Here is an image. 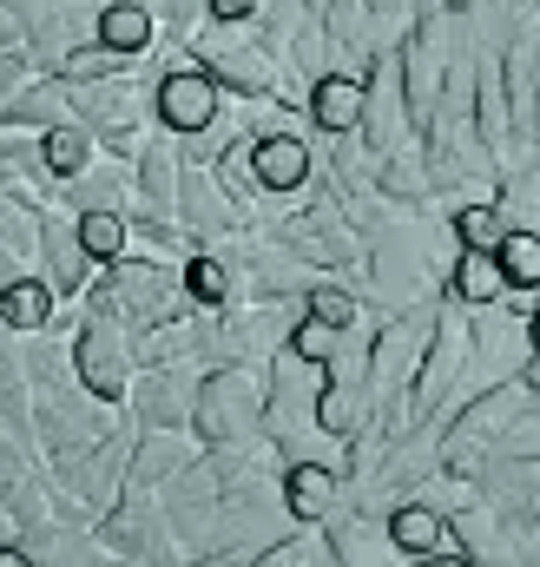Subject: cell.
I'll use <instances>...</instances> for the list:
<instances>
[{
  "label": "cell",
  "mask_w": 540,
  "mask_h": 567,
  "mask_svg": "<svg viewBox=\"0 0 540 567\" xmlns=\"http://www.w3.org/2000/svg\"><path fill=\"white\" fill-rule=\"evenodd\" d=\"M178 225L191 231L198 251H211V245H225V238L245 231V212L231 205V192L218 185V172H211L205 158H185V178H178Z\"/></svg>",
  "instance_id": "cell-13"
},
{
  "label": "cell",
  "mask_w": 540,
  "mask_h": 567,
  "mask_svg": "<svg viewBox=\"0 0 540 567\" xmlns=\"http://www.w3.org/2000/svg\"><path fill=\"white\" fill-rule=\"evenodd\" d=\"M0 508L13 515L20 535L53 522V468H46V455L27 435H13L7 423H0Z\"/></svg>",
  "instance_id": "cell-11"
},
{
  "label": "cell",
  "mask_w": 540,
  "mask_h": 567,
  "mask_svg": "<svg viewBox=\"0 0 540 567\" xmlns=\"http://www.w3.org/2000/svg\"><path fill=\"white\" fill-rule=\"evenodd\" d=\"M53 323H60V297H53L46 278L20 271V278L0 290V330H7V337H40V330H53Z\"/></svg>",
  "instance_id": "cell-25"
},
{
  "label": "cell",
  "mask_w": 540,
  "mask_h": 567,
  "mask_svg": "<svg viewBox=\"0 0 540 567\" xmlns=\"http://www.w3.org/2000/svg\"><path fill=\"white\" fill-rule=\"evenodd\" d=\"M20 548L33 555V567H106V548L86 522H46V528L20 535Z\"/></svg>",
  "instance_id": "cell-24"
},
{
  "label": "cell",
  "mask_w": 540,
  "mask_h": 567,
  "mask_svg": "<svg viewBox=\"0 0 540 567\" xmlns=\"http://www.w3.org/2000/svg\"><path fill=\"white\" fill-rule=\"evenodd\" d=\"M66 120H73V86L53 80V73H33V80L0 106V126H7V133H53V126H66Z\"/></svg>",
  "instance_id": "cell-21"
},
{
  "label": "cell",
  "mask_w": 540,
  "mask_h": 567,
  "mask_svg": "<svg viewBox=\"0 0 540 567\" xmlns=\"http://www.w3.org/2000/svg\"><path fill=\"white\" fill-rule=\"evenodd\" d=\"M528 140L540 145V80H534V113H528Z\"/></svg>",
  "instance_id": "cell-40"
},
{
  "label": "cell",
  "mask_w": 540,
  "mask_h": 567,
  "mask_svg": "<svg viewBox=\"0 0 540 567\" xmlns=\"http://www.w3.org/2000/svg\"><path fill=\"white\" fill-rule=\"evenodd\" d=\"M218 113H225V86L185 47H172L158 80H152V126L172 133V140H211Z\"/></svg>",
  "instance_id": "cell-8"
},
{
  "label": "cell",
  "mask_w": 540,
  "mask_h": 567,
  "mask_svg": "<svg viewBox=\"0 0 540 567\" xmlns=\"http://www.w3.org/2000/svg\"><path fill=\"white\" fill-rule=\"evenodd\" d=\"M20 271H27V265H20V258H13V251H0V290H7V284L20 278Z\"/></svg>",
  "instance_id": "cell-39"
},
{
  "label": "cell",
  "mask_w": 540,
  "mask_h": 567,
  "mask_svg": "<svg viewBox=\"0 0 540 567\" xmlns=\"http://www.w3.org/2000/svg\"><path fill=\"white\" fill-rule=\"evenodd\" d=\"M106 303H113V317L126 323V330H158V323H178V317H191V297H185V278H178V265H165V258H120V265H106Z\"/></svg>",
  "instance_id": "cell-7"
},
{
  "label": "cell",
  "mask_w": 540,
  "mask_h": 567,
  "mask_svg": "<svg viewBox=\"0 0 540 567\" xmlns=\"http://www.w3.org/2000/svg\"><path fill=\"white\" fill-rule=\"evenodd\" d=\"M205 449L191 442V429H133V455H126V488H165L172 475H185Z\"/></svg>",
  "instance_id": "cell-18"
},
{
  "label": "cell",
  "mask_w": 540,
  "mask_h": 567,
  "mask_svg": "<svg viewBox=\"0 0 540 567\" xmlns=\"http://www.w3.org/2000/svg\"><path fill=\"white\" fill-rule=\"evenodd\" d=\"M0 343H7V330H0Z\"/></svg>",
  "instance_id": "cell-44"
},
{
  "label": "cell",
  "mask_w": 540,
  "mask_h": 567,
  "mask_svg": "<svg viewBox=\"0 0 540 567\" xmlns=\"http://www.w3.org/2000/svg\"><path fill=\"white\" fill-rule=\"evenodd\" d=\"M277 502L297 528H323L350 502V482H343L336 462H283L277 468Z\"/></svg>",
  "instance_id": "cell-17"
},
{
  "label": "cell",
  "mask_w": 540,
  "mask_h": 567,
  "mask_svg": "<svg viewBox=\"0 0 540 567\" xmlns=\"http://www.w3.org/2000/svg\"><path fill=\"white\" fill-rule=\"evenodd\" d=\"M277 238H283L316 278H356V271H363V251H370V238L356 231V218H350L323 185L277 225Z\"/></svg>",
  "instance_id": "cell-5"
},
{
  "label": "cell",
  "mask_w": 540,
  "mask_h": 567,
  "mask_svg": "<svg viewBox=\"0 0 540 567\" xmlns=\"http://www.w3.org/2000/svg\"><path fill=\"white\" fill-rule=\"evenodd\" d=\"M40 158H46L53 185H66V178H80V172H86V165L100 158V145H93V133H86L80 120H66V126L40 133Z\"/></svg>",
  "instance_id": "cell-31"
},
{
  "label": "cell",
  "mask_w": 540,
  "mask_h": 567,
  "mask_svg": "<svg viewBox=\"0 0 540 567\" xmlns=\"http://www.w3.org/2000/svg\"><path fill=\"white\" fill-rule=\"evenodd\" d=\"M198 383H205V363H152V370L133 377L120 410H126L133 429H191Z\"/></svg>",
  "instance_id": "cell-12"
},
{
  "label": "cell",
  "mask_w": 540,
  "mask_h": 567,
  "mask_svg": "<svg viewBox=\"0 0 540 567\" xmlns=\"http://www.w3.org/2000/svg\"><path fill=\"white\" fill-rule=\"evenodd\" d=\"M33 245H40V212L33 205H20L13 192H0V251H13L20 265L33 258Z\"/></svg>",
  "instance_id": "cell-34"
},
{
  "label": "cell",
  "mask_w": 540,
  "mask_h": 567,
  "mask_svg": "<svg viewBox=\"0 0 540 567\" xmlns=\"http://www.w3.org/2000/svg\"><path fill=\"white\" fill-rule=\"evenodd\" d=\"M73 120L93 133L100 152L113 158H133L145 133H152V80L145 73H113V80H93V86H73Z\"/></svg>",
  "instance_id": "cell-6"
},
{
  "label": "cell",
  "mask_w": 540,
  "mask_h": 567,
  "mask_svg": "<svg viewBox=\"0 0 540 567\" xmlns=\"http://www.w3.org/2000/svg\"><path fill=\"white\" fill-rule=\"evenodd\" d=\"M442 225H448L455 251H495V245H501V238L515 231V225L501 218V205H495V198H468V205H455V212H448Z\"/></svg>",
  "instance_id": "cell-27"
},
{
  "label": "cell",
  "mask_w": 540,
  "mask_h": 567,
  "mask_svg": "<svg viewBox=\"0 0 540 567\" xmlns=\"http://www.w3.org/2000/svg\"><path fill=\"white\" fill-rule=\"evenodd\" d=\"M363 86H370V73H316L310 80V93H303V120H310V133H323V140H343V133H356L363 126Z\"/></svg>",
  "instance_id": "cell-19"
},
{
  "label": "cell",
  "mask_w": 540,
  "mask_h": 567,
  "mask_svg": "<svg viewBox=\"0 0 540 567\" xmlns=\"http://www.w3.org/2000/svg\"><path fill=\"white\" fill-rule=\"evenodd\" d=\"M133 7H145V13H158V27H165V7H172V0H133Z\"/></svg>",
  "instance_id": "cell-43"
},
{
  "label": "cell",
  "mask_w": 540,
  "mask_h": 567,
  "mask_svg": "<svg viewBox=\"0 0 540 567\" xmlns=\"http://www.w3.org/2000/svg\"><path fill=\"white\" fill-rule=\"evenodd\" d=\"M528 410H540L534 390L515 377V383H495V390H475L448 423L435 429V449H442V468H455V475H488L501 455H508V435H515V423L528 416Z\"/></svg>",
  "instance_id": "cell-1"
},
{
  "label": "cell",
  "mask_w": 540,
  "mask_h": 567,
  "mask_svg": "<svg viewBox=\"0 0 540 567\" xmlns=\"http://www.w3.org/2000/svg\"><path fill=\"white\" fill-rule=\"evenodd\" d=\"M93 40L113 47L120 60H138V53H152V47L165 40V27H158V13H145L133 0H106L100 20H93Z\"/></svg>",
  "instance_id": "cell-26"
},
{
  "label": "cell",
  "mask_w": 540,
  "mask_h": 567,
  "mask_svg": "<svg viewBox=\"0 0 540 567\" xmlns=\"http://www.w3.org/2000/svg\"><path fill=\"white\" fill-rule=\"evenodd\" d=\"M316 535H323V548H330V561H336V567H415L403 548L390 542L383 515H376V508H363L356 495H350V502L316 528Z\"/></svg>",
  "instance_id": "cell-14"
},
{
  "label": "cell",
  "mask_w": 540,
  "mask_h": 567,
  "mask_svg": "<svg viewBox=\"0 0 540 567\" xmlns=\"http://www.w3.org/2000/svg\"><path fill=\"white\" fill-rule=\"evenodd\" d=\"M0 567H33V555L20 542H0Z\"/></svg>",
  "instance_id": "cell-37"
},
{
  "label": "cell",
  "mask_w": 540,
  "mask_h": 567,
  "mask_svg": "<svg viewBox=\"0 0 540 567\" xmlns=\"http://www.w3.org/2000/svg\"><path fill=\"white\" fill-rule=\"evenodd\" d=\"M73 231H80V251H86L93 265L133 258V225H126V212H80Z\"/></svg>",
  "instance_id": "cell-30"
},
{
  "label": "cell",
  "mask_w": 540,
  "mask_h": 567,
  "mask_svg": "<svg viewBox=\"0 0 540 567\" xmlns=\"http://www.w3.org/2000/svg\"><path fill=\"white\" fill-rule=\"evenodd\" d=\"M258 7H264V0H205V20H218V27H251Z\"/></svg>",
  "instance_id": "cell-36"
},
{
  "label": "cell",
  "mask_w": 540,
  "mask_h": 567,
  "mask_svg": "<svg viewBox=\"0 0 540 567\" xmlns=\"http://www.w3.org/2000/svg\"><path fill=\"white\" fill-rule=\"evenodd\" d=\"M316 396H323V363H303L283 343L264 363V435L270 442L316 435Z\"/></svg>",
  "instance_id": "cell-10"
},
{
  "label": "cell",
  "mask_w": 540,
  "mask_h": 567,
  "mask_svg": "<svg viewBox=\"0 0 540 567\" xmlns=\"http://www.w3.org/2000/svg\"><path fill=\"white\" fill-rule=\"evenodd\" d=\"M178 278H185L191 310H225V303L238 297V278H231V265H225L218 251H191V258L178 265Z\"/></svg>",
  "instance_id": "cell-29"
},
{
  "label": "cell",
  "mask_w": 540,
  "mask_h": 567,
  "mask_svg": "<svg viewBox=\"0 0 540 567\" xmlns=\"http://www.w3.org/2000/svg\"><path fill=\"white\" fill-rule=\"evenodd\" d=\"M133 60H120L113 47H100V40H80V47H66L60 53V66H53V80H66V86H93V80H113V73H126Z\"/></svg>",
  "instance_id": "cell-33"
},
{
  "label": "cell",
  "mask_w": 540,
  "mask_h": 567,
  "mask_svg": "<svg viewBox=\"0 0 540 567\" xmlns=\"http://www.w3.org/2000/svg\"><path fill=\"white\" fill-rule=\"evenodd\" d=\"M415 567H475L468 555H442V561H415Z\"/></svg>",
  "instance_id": "cell-41"
},
{
  "label": "cell",
  "mask_w": 540,
  "mask_h": 567,
  "mask_svg": "<svg viewBox=\"0 0 540 567\" xmlns=\"http://www.w3.org/2000/svg\"><path fill=\"white\" fill-rule=\"evenodd\" d=\"M126 455H133V423H120L106 442L66 455V462H46L53 468V522H100L120 495H126Z\"/></svg>",
  "instance_id": "cell-3"
},
{
  "label": "cell",
  "mask_w": 540,
  "mask_h": 567,
  "mask_svg": "<svg viewBox=\"0 0 540 567\" xmlns=\"http://www.w3.org/2000/svg\"><path fill=\"white\" fill-rule=\"evenodd\" d=\"M93 535H100L106 561H133V567H178L185 561V548H178V535H172V522H165V502H158L152 488H126V495L93 522Z\"/></svg>",
  "instance_id": "cell-9"
},
{
  "label": "cell",
  "mask_w": 540,
  "mask_h": 567,
  "mask_svg": "<svg viewBox=\"0 0 540 567\" xmlns=\"http://www.w3.org/2000/svg\"><path fill=\"white\" fill-rule=\"evenodd\" d=\"M264 435V363H211L198 383L191 442L205 455H238Z\"/></svg>",
  "instance_id": "cell-2"
},
{
  "label": "cell",
  "mask_w": 540,
  "mask_h": 567,
  "mask_svg": "<svg viewBox=\"0 0 540 567\" xmlns=\"http://www.w3.org/2000/svg\"><path fill=\"white\" fill-rule=\"evenodd\" d=\"M0 542H20V528H13V515L0 508Z\"/></svg>",
  "instance_id": "cell-42"
},
{
  "label": "cell",
  "mask_w": 540,
  "mask_h": 567,
  "mask_svg": "<svg viewBox=\"0 0 540 567\" xmlns=\"http://www.w3.org/2000/svg\"><path fill=\"white\" fill-rule=\"evenodd\" d=\"M33 278L53 284V297H86L100 284V265L80 251V231H73V212H40V245H33Z\"/></svg>",
  "instance_id": "cell-16"
},
{
  "label": "cell",
  "mask_w": 540,
  "mask_h": 567,
  "mask_svg": "<svg viewBox=\"0 0 540 567\" xmlns=\"http://www.w3.org/2000/svg\"><path fill=\"white\" fill-rule=\"evenodd\" d=\"M27 80H33V60H27V47H7V53H0V106H7V100L27 86Z\"/></svg>",
  "instance_id": "cell-35"
},
{
  "label": "cell",
  "mask_w": 540,
  "mask_h": 567,
  "mask_svg": "<svg viewBox=\"0 0 540 567\" xmlns=\"http://www.w3.org/2000/svg\"><path fill=\"white\" fill-rule=\"evenodd\" d=\"M495 265L508 278V297H540V231H508L495 245Z\"/></svg>",
  "instance_id": "cell-32"
},
{
  "label": "cell",
  "mask_w": 540,
  "mask_h": 567,
  "mask_svg": "<svg viewBox=\"0 0 540 567\" xmlns=\"http://www.w3.org/2000/svg\"><path fill=\"white\" fill-rule=\"evenodd\" d=\"M383 528H390V542L403 548L408 561H442V555H461V548H455L448 515H442V508H428V502H396V508L383 515Z\"/></svg>",
  "instance_id": "cell-22"
},
{
  "label": "cell",
  "mask_w": 540,
  "mask_h": 567,
  "mask_svg": "<svg viewBox=\"0 0 540 567\" xmlns=\"http://www.w3.org/2000/svg\"><path fill=\"white\" fill-rule=\"evenodd\" d=\"M73 370H80V383H86V396H100L106 410H120L126 403V390H133L138 377V357H133V330L113 317V303H106V290L93 284L86 297H80V330H73Z\"/></svg>",
  "instance_id": "cell-4"
},
{
  "label": "cell",
  "mask_w": 540,
  "mask_h": 567,
  "mask_svg": "<svg viewBox=\"0 0 540 567\" xmlns=\"http://www.w3.org/2000/svg\"><path fill=\"white\" fill-rule=\"evenodd\" d=\"M60 212H133V165L126 158H113V152H100L80 178H66L60 185Z\"/></svg>",
  "instance_id": "cell-20"
},
{
  "label": "cell",
  "mask_w": 540,
  "mask_h": 567,
  "mask_svg": "<svg viewBox=\"0 0 540 567\" xmlns=\"http://www.w3.org/2000/svg\"><path fill=\"white\" fill-rule=\"evenodd\" d=\"M442 297L455 310H495V303H508V278H501L495 251H455L448 271H442Z\"/></svg>",
  "instance_id": "cell-23"
},
{
  "label": "cell",
  "mask_w": 540,
  "mask_h": 567,
  "mask_svg": "<svg viewBox=\"0 0 540 567\" xmlns=\"http://www.w3.org/2000/svg\"><path fill=\"white\" fill-rule=\"evenodd\" d=\"M245 152H251V178L264 198H310L323 178L303 133H258V140H245Z\"/></svg>",
  "instance_id": "cell-15"
},
{
  "label": "cell",
  "mask_w": 540,
  "mask_h": 567,
  "mask_svg": "<svg viewBox=\"0 0 540 567\" xmlns=\"http://www.w3.org/2000/svg\"><path fill=\"white\" fill-rule=\"evenodd\" d=\"M303 317H316V323H330V330H356V323H370L376 310H363L356 284H343V278H310V290H303Z\"/></svg>",
  "instance_id": "cell-28"
},
{
  "label": "cell",
  "mask_w": 540,
  "mask_h": 567,
  "mask_svg": "<svg viewBox=\"0 0 540 567\" xmlns=\"http://www.w3.org/2000/svg\"><path fill=\"white\" fill-rule=\"evenodd\" d=\"M178 567H245L238 555H191V561H178Z\"/></svg>",
  "instance_id": "cell-38"
}]
</instances>
